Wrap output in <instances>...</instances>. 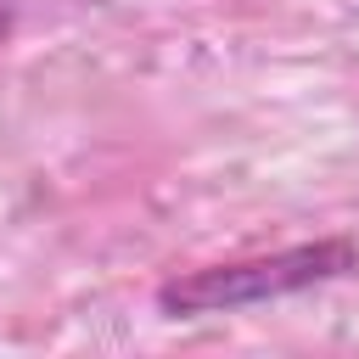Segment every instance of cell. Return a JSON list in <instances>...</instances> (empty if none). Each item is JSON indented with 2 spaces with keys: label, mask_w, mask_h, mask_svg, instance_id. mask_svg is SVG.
I'll list each match as a JSON object with an SVG mask.
<instances>
[{
  "label": "cell",
  "mask_w": 359,
  "mask_h": 359,
  "mask_svg": "<svg viewBox=\"0 0 359 359\" xmlns=\"http://www.w3.org/2000/svg\"><path fill=\"white\" fill-rule=\"evenodd\" d=\"M359 269V241L353 236H314L292 241L275 252H247V258H219L196 269H174L157 280L151 303L168 320H202V314H236L258 303H280L331 280H348Z\"/></svg>",
  "instance_id": "obj_1"
},
{
  "label": "cell",
  "mask_w": 359,
  "mask_h": 359,
  "mask_svg": "<svg viewBox=\"0 0 359 359\" xmlns=\"http://www.w3.org/2000/svg\"><path fill=\"white\" fill-rule=\"evenodd\" d=\"M11 34H17V6L0 0V45H11Z\"/></svg>",
  "instance_id": "obj_2"
}]
</instances>
